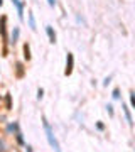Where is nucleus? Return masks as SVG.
Masks as SVG:
<instances>
[{"label": "nucleus", "instance_id": "f257e3e1", "mask_svg": "<svg viewBox=\"0 0 135 152\" xmlns=\"http://www.w3.org/2000/svg\"><path fill=\"white\" fill-rule=\"evenodd\" d=\"M42 127H44V130H46V137H47L49 145H51V147L54 149V152H63V151H61L59 142H58V139L54 137V132H53V129H51V125L47 124L46 117H42Z\"/></svg>", "mask_w": 135, "mask_h": 152}, {"label": "nucleus", "instance_id": "f03ea898", "mask_svg": "<svg viewBox=\"0 0 135 152\" xmlns=\"http://www.w3.org/2000/svg\"><path fill=\"white\" fill-rule=\"evenodd\" d=\"M0 36L4 41V56H7V44H9V36H7V17H0Z\"/></svg>", "mask_w": 135, "mask_h": 152}, {"label": "nucleus", "instance_id": "7ed1b4c3", "mask_svg": "<svg viewBox=\"0 0 135 152\" xmlns=\"http://www.w3.org/2000/svg\"><path fill=\"white\" fill-rule=\"evenodd\" d=\"M73 66H74V56H73V53H68V56H66V69H64L66 76H69L73 73Z\"/></svg>", "mask_w": 135, "mask_h": 152}, {"label": "nucleus", "instance_id": "20e7f679", "mask_svg": "<svg viewBox=\"0 0 135 152\" xmlns=\"http://www.w3.org/2000/svg\"><path fill=\"white\" fill-rule=\"evenodd\" d=\"M12 4L15 5L17 9V15L20 20H24V7H26V2H20V0H12Z\"/></svg>", "mask_w": 135, "mask_h": 152}, {"label": "nucleus", "instance_id": "39448f33", "mask_svg": "<svg viewBox=\"0 0 135 152\" xmlns=\"http://www.w3.org/2000/svg\"><path fill=\"white\" fill-rule=\"evenodd\" d=\"M46 32H47V37H49V42L51 44H56V32L51 26H46Z\"/></svg>", "mask_w": 135, "mask_h": 152}, {"label": "nucleus", "instance_id": "423d86ee", "mask_svg": "<svg viewBox=\"0 0 135 152\" xmlns=\"http://www.w3.org/2000/svg\"><path fill=\"white\" fill-rule=\"evenodd\" d=\"M24 73H26L24 64H22V63H17V64H15V76H17V78H22V76H24Z\"/></svg>", "mask_w": 135, "mask_h": 152}, {"label": "nucleus", "instance_id": "0eeeda50", "mask_svg": "<svg viewBox=\"0 0 135 152\" xmlns=\"http://www.w3.org/2000/svg\"><path fill=\"white\" fill-rule=\"evenodd\" d=\"M122 108H123V112H125V117H127V122H128V125L132 127V125H134V118H132V113H130L128 107H127V105H123Z\"/></svg>", "mask_w": 135, "mask_h": 152}, {"label": "nucleus", "instance_id": "6e6552de", "mask_svg": "<svg viewBox=\"0 0 135 152\" xmlns=\"http://www.w3.org/2000/svg\"><path fill=\"white\" fill-rule=\"evenodd\" d=\"M19 34H20V29L19 27H14V31H12V36H10V42L15 44L17 41H19Z\"/></svg>", "mask_w": 135, "mask_h": 152}, {"label": "nucleus", "instance_id": "1a4fd4ad", "mask_svg": "<svg viewBox=\"0 0 135 152\" xmlns=\"http://www.w3.org/2000/svg\"><path fill=\"white\" fill-rule=\"evenodd\" d=\"M27 19H29V27L32 29V31H36V19H34V14L32 12H29V15H27Z\"/></svg>", "mask_w": 135, "mask_h": 152}, {"label": "nucleus", "instance_id": "9d476101", "mask_svg": "<svg viewBox=\"0 0 135 152\" xmlns=\"http://www.w3.org/2000/svg\"><path fill=\"white\" fill-rule=\"evenodd\" d=\"M22 49H24V58H26V59L29 61V59H31V46H29V44L26 42Z\"/></svg>", "mask_w": 135, "mask_h": 152}, {"label": "nucleus", "instance_id": "9b49d317", "mask_svg": "<svg viewBox=\"0 0 135 152\" xmlns=\"http://www.w3.org/2000/svg\"><path fill=\"white\" fill-rule=\"evenodd\" d=\"M5 108L7 110L12 108V96H10V93H7V95H5Z\"/></svg>", "mask_w": 135, "mask_h": 152}, {"label": "nucleus", "instance_id": "f8f14e48", "mask_svg": "<svg viewBox=\"0 0 135 152\" xmlns=\"http://www.w3.org/2000/svg\"><path fill=\"white\" fill-rule=\"evenodd\" d=\"M15 137H17V142H19V144H24V139H22V134L19 130L15 132Z\"/></svg>", "mask_w": 135, "mask_h": 152}, {"label": "nucleus", "instance_id": "ddd939ff", "mask_svg": "<svg viewBox=\"0 0 135 152\" xmlns=\"http://www.w3.org/2000/svg\"><path fill=\"white\" fill-rule=\"evenodd\" d=\"M130 105L135 107V93L134 91H130Z\"/></svg>", "mask_w": 135, "mask_h": 152}, {"label": "nucleus", "instance_id": "4468645a", "mask_svg": "<svg viewBox=\"0 0 135 152\" xmlns=\"http://www.w3.org/2000/svg\"><path fill=\"white\" fill-rule=\"evenodd\" d=\"M112 96H113L115 100H118V98H120V90H118V88H115V90H113V95H112Z\"/></svg>", "mask_w": 135, "mask_h": 152}, {"label": "nucleus", "instance_id": "2eb2a0df", "mask_svg": "<svg viewBox=\"0 0 135 152\" xmlns=\"http://www.w3.org/2000/svg\"><path fill=\"white\" fill-rule=\"evenodd\" d=\"M42 96H44V90H42V88H39V90H37V100H41Z\"/></svg>", "mask_w": 135, "mask_h": 152}, {"label": "nucleus", "instance_id": "dca6fc26", "mask_svg": "<svg viewBox=\"0 0 135 152\" xmlns=\"http://www.w3.org/2000/svg\"><path fill=\"white\" fill-rule=\"evenodd\" d=\"M107 112L110 113V117H113V107H112V105H108L107 107Z\"/></svg>", "mask_w": 135, "mask_h": 152}, {"label": "nucleus", "instance_id": "f3484780", "mask_svg": "<svg viewBox=\"0 0 135 152\" xmlns=\"http://www.w3.org/2000/svg\"><path fill=\"white\" fill-rule=\"evenodd\" d=\"M4 151H5V142L0 139V152H4Z\"/></svg>", "mask_w": 135, "mask_h": 152}, {"label": "nucleus", "instance_id": "a211bd4d", "mask_svg": "<svg viewBox=\"0 0 135 152\" xmlns=\"http://www.w3.org/2000/svg\"><path fill=\"white\" fill-rule=\"evenodd\" d=\"M47 4H49L51 7H54V5H56V0H47Z\"/></svg>", "mask_w": 135, "mask_h": 152}, {"label": "nucleus", "instance_id": "6ab92c4d", "mask_svg": "<svg viewBox=\"0 0 135 152\" xmlns=\"http://www.w3.org/2000/svg\"><path fill=\"white\" fill-rule=\"evenodd\" d=\"M96 127H98V130H103V129H105V125L103 124H96Z\"/></svg>", "mask_w": 135, "mask_h": 152}, {"label": "nucleus", "instance_id": "aec40b11", "mask_svg": "<svg viewBox=\"0 0 135 152\" xmlns=\"http://www.w3.org/2000/svg\"><path fill=\"white\" fill-rule=\"evenodd\" d=\"M110 80H112L110 76H108V78H105V81H103V85H108V83H110Z\"/></svg>", "mask_w": 135, "mask_h": 152}, {"label": "nucleus", "instance_id": "412c9836", "mask_svg": "<svg viewBox=\"0 0 135 152\" xmlns=\"http://www.w3.org/2000/svg\"><path fill=\"white\" fill-rule=\"evenodd\" d=\"M26 151H27V152H32V149H31V147L27 145V147H26Z\"/></svg>", "mask_w": 135, "mask_h": 152}, {"label": "nucleus", "instance_id": "4be33fe9", "mask_svg": "<svg viewBox=\"0 0 135 152\" xmlns=\"http://www.w3.org/2000/svg\"><path fill=\"white\" fill-rule=\"evenodd\" d=\"M2 4H4V0H0V7H2Z\"/></svg>", "mask_w": 135, "mask_h": 152}]
</instances>
